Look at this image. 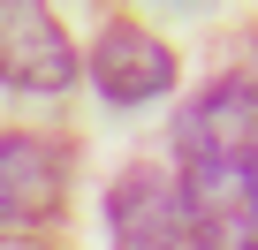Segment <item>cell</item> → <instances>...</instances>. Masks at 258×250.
<instances>
[{"instance_id":"3957f363","label":"cell","mask_w":258,"mask_h":250,"mask_svg":"<svg viewBox=\"0 0 258 250\" xmlns=\"http://www.w3.org/2000/svg\"><path fill=\"white\" fill-rule=\"evenodd\" d=\"M106 220L129 250H190V227H182V190L167 167H129L114 190H106Z\"/></svg>"},{"instance_id":"6da1fadb","label":"cell","mask_w":258,"mask_h":250,"mask_svg":"<svg viewBox=\"0 0 258 250\" xmlns=\"http://www.w3.org/2000/svg\"><path fill=\"white\" fill-rule=\"evenodd\" d=\"M190 250H258V84L228 76L175 121Z\"/></svg>"},{"instance_id":"277c9868","label":"cell","mask_w":258,"mask_h":250,"mask_svg":"<svg viewBox=\"0 0 258 250\" xmlns=\"http://www.w3.org/2000/svg\"><path fill=\"white\" fill-rule=\"evenodd\" d=\"M91 76H99V99L106 106H145L175 84V53L145 31V23H114L91 53Z\"/></svg>"},{"instance_id":"7a4b0ae2","label":"cell","mask_w":258,"mask_h":250,"mask_svg":"<svg viewBox=\"0 0 258 250\" xmlns=\"http://www.w3.org/2000/svg\"><path fill=\"white\" fill-rule=\"evenodd\" d=\"M69 76H76V46H69L61 16L8 0V8H0V84L31 91V99H53Z\"/></svg>"},{"instance_id":"5b68a950","label":"cell","mask_w":258,"mask_h":250,"mask_svg":"<svg viewBox=\"0 0 258 250\" xmlns=\"http://www.w3.org/2000/svg\"><path fill=\"white\" fill-rule=\"evenodd\" d=\"M61 205V152L38 137H0V227L46 220Z\"/></svg>"}]
</instances>
